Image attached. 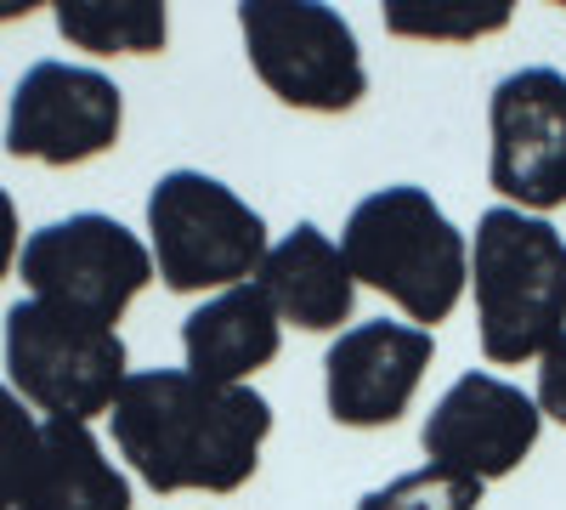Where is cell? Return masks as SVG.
<instances>
[{
	"mask_svg": "<svg viewBox=\"0 0 566 510\" xmlns=\"http://www.w3.org/2000/svg\"><path fill=\"white\" fill-rule=\"evenodd\" d=\"M108 426L125 466L154 493H239L272 437V403L187 368H136Z\"/></svg>",
	"mask_w": 566,
	"mask_h": 510,
	"instance_id": "cell-1",
	"label": "cell"
},
{
	"mask_svg": "<svg viewBox=\"0 0 566 510\" xmlns=\"http://www.w3.org/2000/svg\"><path fill=\"white\" fill-rule=\"evenodd\" d=\"M476 341L499 368L538 363L566 335V233L549 216L493 205L470 239Z\"/></svg>",
	"mask_w": 566,
	"mask_h": 510,
	"instance_id": "cell-2",
	"label": "cell"
},
{
	"mask_svg": "<svg viewBox=\"0 0 566 510\" xmlns=\"http://www.w3.org/2000/svg\"><path fill=\"white\" fill-rule=\"evenodd\" d=\"M346 267L357 284L380 290L408 323L419 330H437L453 318V306L464 301L470 284V239L448 221V210L413 188H374L340 233Z\"/></svg>",
	"mask_w": 566,
	"mask_h": 510,
	"instance_id": "cell-3",
	"label": "cell"
},
{
	"mask_svg": "<svg viewBox=\"0 0 566 510\" xmlns=\"http://www.w3.org/2000/svg\"><path fill=\"white\" fill-rule=\"evenodd\" d=\"M148 250L154 272L176 295L239 290L261 272L272 239L250 199L205 170H165L148 194Z\"/></svg>",
	"mask_w": 566,
	"mask_h": 510,
	"instance_id": "cell-4",
	"label": "cell"
},
{
	"mask_svg": "<svg viewBox=\"0 0 566 510\" xmlns=\"http://www.w3.org/2000/svg\"><path fill=\"white\" fill-rule=\"evenodd\" d=\"M7 386L40 408L45 420H80L91 426L97 414H108L130 381V352L119 330L108 323L74 318L63 306L45 301H18L7 312Z\"/></svg>",
	"mask_w": 566,
	"mask_h": 510,
	"instance_id": "cell-5",
	"label": "cell"
},
{
	"mask_svg": "<svg viewBox=\"0 0 566 510\" xmlns=\"http://www.w3.org/2000/svg\"><path fill=\"white\" fill-rule=\"evenodd\" d=\"M239 34L255 80L283 108L352 114L368 97V69L357 29L317 0H244Z\"/></svg>",
	"mask_w": 566,
	"mask_h": 510,
	"instance_id": "cell-6",
	"label": "cell"
},
{
	"mask_svg": "<svg viewBox=\"0 0 566 510\" xmlns=\"http://www.w3.org/2000/svg\"><path fill=\"white\" fill-rule=\"evenodd\" d=\"M18 272L29 284V301L63 306L91 323H114L125 306L154 284V250L142 244L125 221L80 210L63 221H45L23 239Z\"/></svg>",
	"mask_w": 566,
	"mask_h": 510,
	"instance_id": "cell-7",
	"label": "cell"
},
{
	"mask_svg": "<svg viewBox=\"0 0 566 510\" xmlns=\"http://www.w3.org/2000/svg\"><path fill=\"white\" fill-rule=\"evenodd\" d=\"M125 131V91L85 63L45 58L23 69L7 103V154L34 165H85L119 143Z\"/></svg>",
	"mask_w": 566,
	"mask_h": 510,
	"instance_id": "cell-8",
	"label": "cell"
},
{
	"mask_svg": "<svg viewBox=\"0 0 566 510\" xmlns=\"http://www.w3.org/2000/svg\"><path fill=\"white\" fill-rule=\"evenodd\" d=\"M488 181L510 210L544 216L566 205V74L515 69L488 97Z\"/></svg>",
	"mask_w": 566,
	"mask_h": 510,
	"instance_id": "cell-9",
	"label": "cell"
},
{
	"mask_svg": "<svg viewBox=\"0 0 566 510\" xmlns=\"http://www.w3.org/2000/svg\"><path fill=\"white\" fill-rule=\"evenodd\" d=\"M544 414L538 397L522 392L504 375H488V368H464V375L437 397V408L424 414V466L459 471L470 482H499L510 471H522V459L538 448Z\"/></svg>",
	"mask_w": 566,
	"mask_h": 510,
	"instance_id": "cell-10",
	"label": "cell"
},
{
	"mask_svg": "<svg viewBox=\"0 0 566 510\" xmlns=\"http://www.w3.org/2000/svg\"><path fill=\"white\" fill-rule=\"evenodd\" d=\"M431 357H437V335L419 330V323L374 318V323L340 330L323 357L328 420L352 426V431L397 426L424 381V368H431Z\"/></svg>",
	"mask_w": 566,
	"mask_h": 510,
	"instance_id": "cell-11",
	"label": "cell"
},
{
	"mask_svg": "<svg viewBox=\"0 0 566 510\" xmlns=\"http://www.w3.org/2000/svg\"><path fill=\"white\" fill-rule=\"evenodd\" d=\"M261 295L272 301L277 323H295L306 335H328L340 330L357 306V278L346 267V250L323 233L317 221L290 227L261 261L255 272Z\"/></svg>",
	"mask_w": 566,
	"mask_h": 510,
	"instance_id": "cell-12",
	"label": "cell"
},
{
	"mask_svg": "<svg viewBox=\"0 0 566 510\" xmlns=\"http://www.w3.org/2000/svg\"><path fill=\"white\" fill-rule=\"evenodd\" d=\"M277 346H283V323L255 278L239 290L210 295L181 323L187 375H199L210 386H250V375L277 357Z\"/></svg>",
	"mask_w": 566,
	"mask_h": 510,
	"instance_id": "cell-13",
	"label": "cell"
},
{
	"mask_svg": "<svg viewBox=\"0 0 566 510\" xmlns=\"http://www.w3.org/2000/svg\"><path fill=\"white\" fill-rule=\"evenodd\" d=\"M18 510H130V482L80 420H45Z\"/></svg>",
	"mask_w": 566,
	"mask_h": 510,
	"instance_id": "cell-14",
	"label": "cell"
},
{
	"mask_svg": "<svg viewBox=\"0 0 566 510\" xmlns=\"http://www.w3.org/2000/svg\"><path fill=\"white\" fill-rule=\"evenodd\" d=\"M57 34L91 58H154L170 40L159 0H63Z\"/></svg>",
	"mask_w": 566,
	"mask_h": 510,
	"instance_id": "cell-15",
	"label": "cell"
},
{
	"mask_svg": "<svg viewBox=\"0 0 566 510\" xmlns=\"http://www.w3.org/2000/svg\"><path fill=\"white\" fill-rule=\"evenodd\" d=\"M504 23V0H386V29L397 40H482Z\"/></svg>",
	"mask_w": 566,
	"mask_h": 510,
	"instance_id": "cell-16",
	"label": "cell"
},
{
	"mask_svg": "<svg viewBox=\"0 0 566 510\" xmlns=\"http://www.w3.org/2000/svg\"><path fill=\"white\" fill-rule=\"evenodd\" d=\"M476 504H482V482L442 471V466L402 471L386 488H368L357 499V510H476Z\"/></svg>",
	"mask_w": 566,
	"mask_h": 510,
	"instance_id": "cell-17",
	"label": "cell"
},
{
	"mask_svg": "<svg viewBox=\"0 0 566 510\" xmlns=\"http://www.w3.org/2000/svg\"><path fill=\"white\" fill-rule=\"evenodd\" d=\"M40 426L45 420H34L29 403L0 381V510H18V493L40 454Z\"/></svg>",
	"mask_w": 566,
	"mask_h": 510,
	"instance_id": "cell-18",
	"label": "cell"
},
{
	"mask_svg": "<svg viewBox=\"0 0 566 510\" xmlns=\"http://www.w3.org/2000/svg\"><path fill=\"white\" fill-rule=\"evenodd\" d=\"M538 414L544 420H555V426H566V335L538 357Z\"/></svg>",
	"mask_w": 566,
	"mask_h": 510,
	"instance_id": "cell-19",
	"label": "cell"
},
{
	"mask_svg": "<svg viewBox=\"0 0 566 510\" xmlns=\"http://www.w3.org/2000/svg\"><path fill=\"white\" fill-rule=\"evenodd\" d=\"M18 256H23V233H18V205H12V194L0 188V284H7V272L18 267Z\"/></svg>",
	"mask_w": 566,
	"mask_h": 510,
	"instance_id": "cell-20",
	"label": "cell"
},
{
	"mask_svg": "<svg viewBox=\"0 0 566 510\" xmlns=\"http://www.w3.org/2000/svg\"><path fill=\"white\" fill-rule=\"evenodd\" d=\"M0 18H29V7H18V0H7V7H0Z\"/></svg>",
	"mask_w": 566,
	"mask_h": 510,
	"instance_id": "cell-21",
	"label": "cell"
}]
</instances>
